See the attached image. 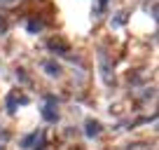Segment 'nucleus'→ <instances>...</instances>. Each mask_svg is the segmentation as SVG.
I'll return each mask as SVG.
<instances>
[{
  "instance_id": "nucleus-2",
  "label": "nucleus",
  "mask_w": 159,
  "mask_h": 150,
  "mask_svg": "<svg viewBox=\"0 0 159 150\" xmlns=\"http://www.w3.org/2000/svg\"><path fill=\"white\" fill-rule=\"evenodd\" d=\"M42 115H45V120L47 122H56L59 120V113H56V99H47L45 101V105H42Z\"/></svg>"
},
{
  "instance_id": "nucleus-1",
  "label": "nucleus",
  "mask_w": 159,
  "mask_h": 150,
  "mask_svg": "<svg viewBox=\"0 0 159 150\" xmlns=\"http://www.w3.org/2000/svg\"><path fill=\"white\" fill-rule=\"evenodd\" d=\"M21 148L24 150H30V148H45V134H42V131H33V134H28L26 136V138H21Z\"/></svg>"
},
{
  "instance_id": "nucleus-5",
  "label": "nucleus",
  "mask_w": 159,
  "mask_h": 150,
  "mask_svg": "<svg viewBox=\"0 0 159 150\" xmlns=\"http://www.w3.org/2000/svg\"><path fill=\"white\" fill-rule=\"evenodd\" d=\"M45 70H47V73L52 75V77H56V75L61 73V68H59L56 63H52V61H47V63H45Z\"/></svg>"
},
{
  "instance_id": "nucleus-4",
  "label": "nucleus",
  "mask_w": 159,
  "mask_h": 150,
  "mask_svg": "<svg viewBox=\"0 0 159 150\" xmlns=\"http://www.w3.org/2000/svg\"><path fill=\"white\" fill-rule=\"evenodd\" d=\"M26 28H28L30 33H40V30H42V24H40V19H28Z\"/></svg>"
},
{
  "instance_id": "nucleus-7",
  "label": "nucleus",
  "mask_w": 159,
  "mask_h": 150,
  "mask_svg": "<svg viewBox=\"0 0 159 150\" xmlns=\"http://www.w3.org/2000/svg\"><path fill=\"white\" fill-rule=\"evenodd\" d=\"M98 5H101V7H105V5H108V0H98Z\"/></svg>"
},
{
  "instance_id": "nucleus-3",
  "label": "nucleus",
  "mask_w": 159,
  "mask_h": 150,
  "mask_svg": "<svg viewBox=\"0 0 159 150\" xmlns=\"http://www.w3.org/2000/svg\"><path fill=\"white\" fill-rule=\"evenodd\" d=\"M84 129H87V136H89V138H94V136L101 134V124H98V122H94V120H87L84 122Z\"/></svg>"
},
{
  "instance_id": "nucleus-6",
  "label": "nucleus",
  "mask_w": 159,
  "mask_h": 150,
  "mask_svg": "<svg viewBox=\"0 0 159 150\" xmlns=\"http://www.w3.org/2000/svg\"><path fill=\"white\" fill-rule=\"evenodd\" d=\"M24 0H0V10H10V7H16Z\"/></svg>"
}]
</instances>
